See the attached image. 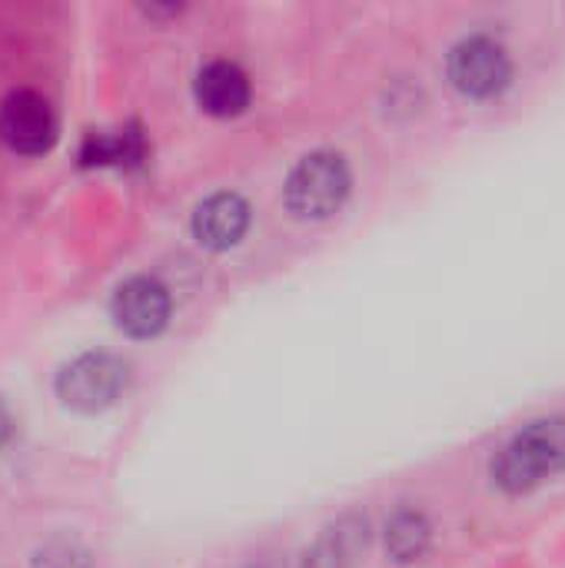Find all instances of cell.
<instances>
[{
    "label": "cell",
    "mask_w": 565,
    "mask_h": 568,
    "mask_svg": "<svg viewBox=\"0 0 565 568\" xmlns=\"http://www.w3.org/2000/svg\"><path fill=\"white\" fill-rule=\"evenodd\" d=\"M430 519L420 509H400L386 526V549L396 562H416L430 549Z\"/></svg>",
    "instance_id": "10"
},
{
    "label": "cell",
    "mask_w": 565,
    "mask_h": 568,
    "mask_svg": "<svg viewBox=\"0 0 565 568\" xmlns=\"http://www.w3.org/2000/svg\"><path fill=\"white\" fill-rule=\"evenodd\" d=\"M250 226V206L236 193H213L193 210V236L206 250H230Z\"/></svg>",
    "instance_id": "7"
},
{
    "label": "cell",
    "mask_w": 565,
    "mask_h": 568,
    "mask_svg": "<svg viewBox=\"0 0 565 568\" xmlns=\"http://www.w3.org/2000/svg\"><path fill=\"white\" fill-rule=\"evenodd\" d=\"M350 183L353 176L340 153L313 150L290 170L283 186V203L300 220H326L350 196Z\"/></svg>",
    "instance_id": "2"
},
{
    "label": "cell",
    "mask_w": 565,
    "mask_h": 568,
    "mask_svg": "<svg viewBox=\"0 0 565 568\" xmlns=\"http://www.w3.org/2000/svg\"><path fill=\"white\" fill-rule=\"evenodd\" d=\"M57 140L53 106L37 90H13L0 103V143L20 156H40Z\"/></svg>",
    "instance_id": "5"
},
{
    "label": "cell",
    "mask_w": 565,
    "mask_h": 568,
    "mask_svg": "<svg viewBox=\"0 0 565 568\" xmlns=\"http://www.w3.org/2000/svg\"><path fill=\"white\" fill-rule=\"evenodd\" d=\"M130 379V366L113 353H83L57 373V396L67 409L103 413L110 409Z\"/></svg>",
    "instance_id": "3"
},
{
    "label": "cell",
    "mask_w": 565,
    "mask_h": 568,
    "mask_svg": "<svg viewBox=\"0 0 565 568\" xmlns=\"http://www.w3.org/2000/svg\"><path fill=\"white\" fill-rule=\"evenodd\" d=\"M450 80L460 93L486 100L506 90L509 77H513V63L503 43H496L493 37H466L450 50L446 60Z\"/></svg>",
    "instance_id": "4"
},
{
    "label": "cell",
    "mask_w": 565,
    "mask_h": 568,
    "mask_svg": "<svg viewBox=\"0 0 565 568\" xmlns=\"http://www.w3.org/2000/svg\"><path fill=\"white\" fill-rule=\"evenodd\" d=\"M565 469V419L549 416L519 429L496 456L493 479L500 489L519 496Z\"/></svg>",
    "instance_id": "1"
},
{
    "label": "cell",
    "mask_w": 565,
    "mask_h": 568,
    "mask_svg": "<svg viewBox=\"0 0 565 568\" xmlns=\"http://www.w3.org/2000/svg\"><path fill=\"white\" fill-rule=\"evenodd\" d=\"M143 156L140 133H93L87 136L80 160L83 163H137Z\"/></svg>",
    "instance_id": "11"
},
{
    "label": "cell",
    "mask_w": 565,
    "mask_h": 568,
    "mask_svg": "<svg viewBox=\"0 0 565 568\" xmlns=\"http://www.w3.org/2000/svg\"><path fill=\"white\" fill-rule=\"evenodd\" d=\"M110 313L117 329L133 339H150L170 320V290L153 276H130L113 290Z\"/></svg>",
    "instance_id": "6"
},
{
    "label": "cell",
    "mask_w": 565,
    "mask_h": 568,
    "mask_svg": "<svg viewBox=\"0 0 565 568\" xmlns=\"http://www.w3.org/2000/svg\"><path fill=\"white\" fill-rule=\"evenodd\" d=\"M370 546V523L363 516H343L306 552L303 568H356Z\"/></svg>",
    "instance_id": "9"
},
{
    "label": "cell",
    "mask_w": 565,
    "mask_h": 568,
    "mask_svg": "<svg viewBox=\"0 0 565 568\" xmlns=\"http://www.w3.org/2000/svg\"><path fill=\"white\" fill-rule=\"evenodd\" d=\"M193 93L210 116H236L250 103V80L236 63L213 60L196 73Z\"/></svg>",
    "instance_id": "8"
},
{
    "label": "cell",
    "mask_w": 565,
    "mask_h": 568,
    "mask_svg": "<svg viewBox=\"0 0 565 568\" xmlns=\"http://www.w3.org/2000/svg\"><path fill=\"white\" fill-rule=\"evenodd\" d=\"M10 433H13V413H10V406L0 399V449L7 446Z\"/></svg>",
    "instance_id": "12"
}]
</instances>
